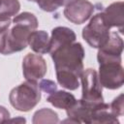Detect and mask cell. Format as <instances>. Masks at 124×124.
I'll return each instance as SVG.
<instances>
[{
	"mask_svg": "<svg viewBox=\"0 0 124 124\" xmlns=\"http://www.w3.org/2000/svg\"><path fill=\"white\" fill-rule=\"evenodd\" d=\"M56 75H71L79 78L83 71L85 51L80 43H72L50 52Z\"/></svg>",
	"mask_w": 124,
	"mask_h": 124,
	"instance_id": "cell-1",
	"label": "cell"
},
{
	"mask_svg": "<svg viewBox=\"0 0 124 124\" xmlns=\"http://www.w3.org/2000/svg\"><path fill=\"white\" fill-rule=\"evenodd\" d=\"M11 105L19 111H29L41 100V89L37 81L26 80L13 88L9 95Z\"/></svg>",
	"mask_w": 124,
	"mask_h": 124,
	"instance_id": "cell-2",
	"label": "cell"
},
{
	"mask_svg": "<svg viewBox=\"0 0 124 124\" xmlns=\"http://www.w3.org/2000/svg\"><path fill=\"white\" fill-rule=\"evenodd\" d=\"M12 28L0 33V53L4 55L23 50L28 45V37L35 31L18 22H13Z\"/></svg>",
	"mask_w": 124,
	"mask_h": 124,
	"instance_id": "cell-3",
	"label": "cell"
},
{
	"mask_svg": "<svg viewBox=\"0 0 124 124\" xmlns=\"http://www.w3.org/2000/svg\"><path fill=\"white\" fill-rule=\"evenodd\" d=\"M110 27L107 24L103 13H98L82 29V38L93 48H100L109 38Z\"/></svg>",
	"mask_w": 124,
	"mask_h": 124,
	"instance_id": "cell-4",
	"label": "cell"
},
{
	"mask_svg": "<svg viewBox=\"0 0 124 124\" xmlns=\"http://www.w3.org/2000/svg\"><path fill=\"white\" fill-rule=\"evenodd\" d=\"M79 78L82 87L80 100L92 106H97L103 103V86L100 83L96 70L91 68L83 70Z\"/></svg>",
	"mask_w": 124,
	"mask_h": 124,
	"instance_id": "cell-5",
	"label": "cell"
},
{
	"mask_svg": "<svg viewBox=\"0 0 124 124\" xmlns=\"http://www.w3.org/2000/svg\"><path fill=\"white\" fill-rule=\"evenodd\" d=\"M100 83L108 89H118L124 83V70L121 63H102L99 64Z\"/></svg>",
	"mask_w": 124,
	"mask_h": 124,
	"instance_id": "cell-6",
	"label": "cell"
},
{
	"mask_svg": "<svg viewBox=\"0 0 124 124\" xmlns=\"http://www.w3.org/2000/svg\"><path fill=\"white\" fill-rule=\"evenodd\" d=\"M123 51V40L116 32H111L107 43L101 46L97 53L99 64L102 63H121Z\"/></svg>",
	"mask_w": 124,
	"mask_h": 124,
	"instance_id": "cell-7",
	"label": "cell"
},
{
	"mask_svg": "<svg viewBox=\"0 0 124 124\" xmlns=\"http://www.w3.org/2000/svg\"><path fill=\"white\" fill-rule=\"evenodd\" d=\"M93 12L94 5L88 0H74L66 5L64 16L75 24H82L91 17Z\"/></svg>",
	"mask_w": 124,
	"mask_h": 124,
	"instance_id": "cell-8",
	"label": "cell"
},
{
	"mask_svg": "<svg viewBox=\"0 0 124 124\" xmlns=\"http://www.w3.org/2000/svg\"><path fill=\"white\" fill-rule=\"evenodd\" d=\"M46 62L43 56L34 53H27L22 61V72L26 80L37 81L46 74Z\"/></svg>",
	"mask_w": 124,
	"mask_h": 124,
	"instance_id": "cell-9",
	"label": "cell"
},
{
	"mask_svg": "<svg viewBox=\"0 0 124 124\" xmlns=\"http://www.w3.org/2000/svg\"><path fill=\"white\" fill-rule=\"evenodd\" d=\"M76 33L71 28L64 26L53 28L51 31V37L49 38V53L60 46L76 42Z\"/></svg>",
	"mask_w": 124,
	"mask_h": 124,
	"instance_id": "cell-10",
	"label": "cell"
},
{
	"mask_svg": "<svg viewBox=\"0 0 124 124\" xmlns=\"http://www.w3.org/2000/svg\"><path fill=\"white\" fill-rule=\"evenodd\" d=\"M123 8L124 3L122 1L114 2L108 6L103 13L104 18L107 24L111 27L119 28V31L123 32V24H124V16H123Z\"/></svg>",
	"mask_w": 124,
	"mask_h": 124,
	"instance_id": "cell-11",
	"label": "cell"
},
{
	"mask_svg": "<svg viewBox=\"0 0 124 124\" xmlns=\"http://www.w3.org/2000/svg\"><path fill=\"white\" fill-rule=\"evenodd\" d=\"M28 45L31 49L39 54L49 52V38L48 34L44 30L33 31L28 37Z\"/></svg>",
	"mask_w": 124,
	"mask_h": 124,
	"instance_id": "cell-12",
	"label": "cell"
},
{
	"mask_svg": "<svg viewBox=\"0 0 124 124\" xmlns=\"http://www.w3.org/2000/svg\"><path fill=\"white\" fill-rule=\"evenodd\" d=\"M46 101L57 108L67 109L76 103L77 99L72 93L63 90H56L49 94V96L46 98Z\"/></svg>",
	"mask_w": 124,
	"mask_h": 124,
	"instance_id": "cell-13",
	"label": "cell"
},
{
	"mask_svg": "<svg viewBox=\"0 0 124 124\" xmlns=\"http://www.w3.org/2000/svg\"><path fill=\"white\" fill-rule=\"evenodd\" d=\"M32 122L34 124H41V123H58V115L57 113L47 108H41L37 110L33 115Z\"/></svg>",
	"mask_w": 124,
	"mask_h": 124,
	"instance_id": "cell-14",
	"label": "cell"
},
{
	"mask_svg": "<svg viewBox=\"0 0 124 124\" xmlns=\"http://www.w3.org/2000/svg\"><path fill=\"white\" fill-rule=\"evenodd\" d=\"M20 10L18 0H0V15L4 16H16Z\"/></svg>",
	"mask_w": 124,
	"mask_h": 124,
	"instance_id": "cell-15",
	"label": "cell"
},
{
	"mask_svg": "<svg viewBox=\"0 0 124 124\" xmlns=\"http://www.w3.org/2000/svg\"><path fill=\"white\" fill-rule=\"evenodd\" d=\"M13 22H18L25 26H28L32 30H36L38 27V19L37 17L28 12H23L17 16H16L13 19Z\"/></svg>",
	"mask_w": 124,
	"mask_h": 124,
	"instance_id": "cell-16",
	"label": "cell"
},
{
	"mask_svg": "<svg viewBox=\"0 0 124 124\" xmlns=\"http://www.w3.org/2000/svg\"><path fill=\"white\" fill-rule=\"evenodd\" d=\"M123 94L121 93L118 97H116L110 104H109V110L115 116H122L124 112V100Z\"/></svg>",
	"mask_w": 124,
	"mask_h": 124,
	"instance_id": "cell-17",
	"label": "cell"
},
{
	"mask_svg": "<svg viewBox=\"0 0 124 124\" xmlns=\"http://www.w3.org/2000/svg\"><path fill=\"white\" fill-rule=\"evenodd\" d=\"M39 86L43 91H45L46 93H49V94L57 90L56 83L52 80H49V79H42Z\"/></svg>",
	"mask_w": 124,
	"mask_h": 124,
	"instance_id": "cell-18",
	"label": "cell"
},
{
	"mask_svg": "<svg viewBox=\"0 0 124 124\" xmlns=\"http://www.w3.org/2000/svg\"><path fill=\"white\" fill-rule=\"evenodd\" d=\"M38 6L45 12H54L56 11L58 8L53 4L52 0H36Z\"/></svg>",
	"mask_w": 124,
	"mask_h": 124,
	"instance_id": "cell-19",
	"label": "cell"
},
{
	"mask_svg": "<svg viewBox=\"0 0 124 124\" xmlns=\"http://www.w3.org/2000/svg\"><path fill=\"white\" fill-rule=\"evenodd\" d=\"M11 22H12L11 17L4 16L0 15V33L7 30L11 26Z\"/></svg>",
	"mask_w": 124,
	"mask_h": 124,
	"instance_id": "cell-20",
	"label": "cell"
},
{
	"mask_svg": "<svg viewBox=\"0 0 124 124\" xmlns=\"http://www.w3.org/2000/svg\"><path fill=\"white\" fill-rule=\"evenodd\" d=\"M10 117V112L9 110L3 107V106H0V123H4L6 120H8Z\"/></svg>",
	"mask_w": 124,
	"mask_h": 124,
	"instance_id": "cell-21",
	"label": "cell"
},
{
	"mask_svg": "<svg viewBox=\"0 0 124 124\" xmlns=\"http://www.w3.org/2000/svg\"><path fill=\"white\" fill-rule=\"evenodd\" d=\"M72 1H74V0H52L53 4H54L57 8H59V7H61V6H66V5H68L69 3H71Z\"/></svg>",
	"mask_w": 124,
	"mask_h": 124,
	"instance_id": "cell-22",
	"label": "cell"
},
{
	"mask_svg": "<svg viewBox=\"0 0 124 124\" xmlns=\"http://www.w3.org/2000/svg\"><path fill=\"white\" fill-rule=\"evenodd\" d=\"M28 1H31V2H36V0H28Z\"/></svg>",
	"mask_w": 124,
	"mask_h": 124,
	"instance_id": "cell-23",
	"label": "cell"
}]
</instances>
